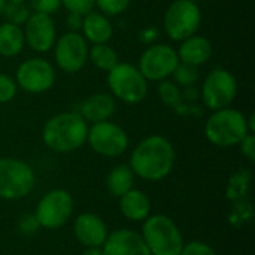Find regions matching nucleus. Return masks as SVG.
Instances as JSON below:
<instances>
[{
	"label": "nucleus",
	"mask_w": 255,
	"mask_h": 255,
	"mask_svg": "<svg viewBox=\"0 0 255 255\" xmlns=\"http://www.w3.org/2000/svg\"><path fill=\"white\" fill-rule=\"evenodd\" d=\"M118 208L121 215L133 223L145 221L152 211V205L148 194L137 188H131L126 194H123L120 197Z\"/></svg>",
	"instance_id": "f3484780"
},
{
	"label": "nucleus",
	"mask_w": 255,
	"mask_h": 255,
	"mask_svg": "<svg viewBox=\"0 0 255 255\" xmlns=\"http://www.w3.org/2000/svg\"><path fill=\"white\" fill-rule=\"evenodd\" d=\"M88 123L78 112H63L46 121L42 130L43 143L54 152L67 154L87 143Z\"/></svg>",
	"instance_id": "f03ea898"
},
{
	"label": "nucleus",
	"mask_w": 255,
	"mask_h": 255,
	"mask_svg": "<svg viewBox=\"0 0 255 255\" xmlns=\"http://www.w3.org/2000/svg\"><path fill=\"white\" fill-rule=\"evenodd\" d=\"M250 187H251V172L248 169H239L229 178L226 187V199L232 203L248 199Z\"/></svg>",
	"instance_id": "5701e85b"
},
{
	"label": "nucleus",
	"mask_w": 255,
	"mask_h": 255,
	"mask_svg": "<svg viewBox=\"0 0 255 255\" xmlns=\"http://www.w3.org/2000/svg\"><path fill=\"white\" fill-rule=\"evenodd\" d=\"M140 235L151 255H179L185 242L178 224L164 214L149 215L142 221Z\"/></svg>",
	"instance_id": "7ed1b4c3"
},
{
	"label": "nucleus",
	"mask_w": 255,
	"mask_h": 255,
	"mask_svg": "<svg viewBox=\"0 0 255 255\" xmlns=\"http://www.w3.org/2000/svg\"><path fill=\"white\" fill-rule=\"evenodd\" d=\"M16 96V82L4 75L0 73V103H7Z\"/></svg>",
	"instance_id": "7c9ffc66"
},
{
	"label": "nucleus",
	"mask_w": 255,
	"mask_h": 255,
	"mask_svg": "<svg viewBox=\"0 0 255 255\" xmlns=\"http://www.w3.org/2000/svg\"><path fill=\"white\" fill-rule=\"evenodd\" d=\"M108 85L112 94L130 105L142 102L148 94V81L130 63H118L108 72Z\"/></svg>",
	"instance_id": "0eeeda50"
},
{
	"label": "nucleus",
	"mask_w": 255,
	"mask_h": 255,
	"mask_svg": "<svg viewBox=\"0 0 255 255\" xmlns=\"http://www.w3.org/2000/svg\"><path fill=\"white\" fill-rule=\"evenodd\" d=\"M36 184L31 166L15 157H0V199L21 200L27 197Z\"/></svg>",
	"instance_id": "39448f33"
},
{
	"label": "nucleus",
	"mask_w": 255,
	"mask_h": 255,
	"mask_svg": "<svg viewBox=\"0 0 255 255\" xmlns=\"http://www.w3.org/2000/svg\"><path fill=\"white\" fill-rule=\"evenodd\" d=\"M108 233L109 230L106 223L94 212H82L73 223V235L84 248L103 247Z\"/></svg>",
	"instance_id": "dca6fc26"
},
{
	"label": "nucleus",
	"mask_w": 255,
	"mask_h": 255,
	"mask_svg": "<svg viewBox=\"0 0 255 255\" xmlns=\"http://www.w3.org/2000/svg\"><path fill=\"white\" fill-rule=\"evenodd\" d=\"M73 196L63 188H54L40 197L33 214L37 218L40 229L58 230L67 224L73 215Z\"/></svg>",
	"instance_id": "423d86ee"
},
{
	"label": "nucleus",
	"mask_w": 255,
	"mask_h": 255,
	"mask_svg": "<svg viewBox=\"0 0 255 255\" xmlns=\"http://www.w3.org/2000/svg\"><path fill=\"white\" fill-rule=\"evenodd\" d=\"M176 54L181 63H187L199 67L200 64L209 60L212 54V45L206 37L193 34L182 40V45L179 46Z\"/></svg>",
	"instance_id": "6ab92c4d"
},
{
	"label": "nucleus",
	"mask_w": 255,
	"mask_h": 255,
	"mask_svg": "<svg viewBox=\"0 0 255 255\" xmlns=\"http://www.w3.org/2000/svg\"><path fill=\"white\" fill-rule=\"evenodd\" d=\"M239 146H241V152L242 155L250 161V163H254L255 161V134L254 133H248L241 142H239Z\"/></svg>",
	"instance_id": "f704fd0d"
},
{
	"label": "nucleus",
	"mask_w": 255,
	"mask_h": 255,
	"mask_svg": "<svg viewBox=\"0 0 255 255\" xmlns=\"http://www.w3.org/2000/svg\"><path fill=\"white\" fill-rule=\"evenodd\" d=\"M134 173L130 169L128 164H118L114 169H111V172L106 176L105 185L108 193L112 197H121L123 194H126L128 190L134 188Z\"/></svg>",
	"instance_id": "412c9836"
},
{
	"label": "nucleus",
	"mask_w": 255,
	"mask_h": 255,
	"mask_svg": "<svg viewBox=\"0 0 255 255\" xmlns=\"http://www.w3.org/2000/svg\"><path fill=\"white\" fill-rule=\"evenodd\" d=\"M24 31L19 25L4 22L0 24V55L15 57L24 48Z\"/></svg>",
	"instance_id": "4be33fe9"
},
{
	"label": "nucleus",
	"mask_w": 255,
	"mask_h": 255,
	"mask_svg": "<svg viewBox=\"0 0 255 255\" xmlns=\"http://www.w3.org/2000/svg\"><path fill=\"white\" fill-rule=\"evenodd\" d=\"M82 255H105L102 247H91V248H85Z\"/></svg>",
	"instance_id": "58836bf2"
},
{
	"label": "nucleus",
	"mask_w": 255,
	"mask_h": 255,
	"mask_svg": "<svg viewBox=\"0 0 255 255\" xmlns=\"http://www.w3.org/2000/svg\"><path fill=\"white\" fill-rule=\"evenodd\" d=\"M16 227H18L19 233L24 235V236H31V235L37 233L39 229H40L34 214H24V215H21L18 218Z\"/></svg>",
	"instance_id": "c756f323"
},
{
	"label": "nucleus",
	"mask_w": 255,
	"mask_h": 255,
	"mask_svg": "<svg viewBox=\"0 0 255 255\" xmlns=\"http://www.w3.org/2000/svg\"><path fill=\"white\" fill-rule=\"evenodd\" d=\"M54 67L43 58H30L16 70V84L27 93H45L54 85Z\"/></svg>",
	"instance_id": "f8f14e48"
},
{
	"label": "nucleus",
	"mask_w": 255,
	"mask_h": 255,
	"mask_svg": "<svg viewBox=\"0 0 255 255\" xmlns=\"http://www.w3.org/2000/svg\"><path fill=\"white\" fill-rule=\"evenodd\" d=\"M1 13L7 19L6 22L15 24V25L25 24L28 16L31 15L28 7L25 6V3H15V1H6L1 9Z\"/></svg>",
	"instance_id": "a878e982"
},
{
	"label": "nucleus",
	"mask_w": 255,
	"mask_h": 255,
	"mask_svg": "<svg viewBox=\"0 0 255 255\" xmlns=\"http://www.w3.org/2000/svg\"><path fill=\"white\" fill-rule=\"evenodd\" d=\"M250 133L247 117L238 111L224 108L220 111H214V114L208 118L205 124V136L206 139L220 148H229L239 145V142Z\"/></svg>",
	"instance_id": "20e7f679"
},
{
	"label": "nucleus",
	"mask_w": 255,
	"mask_h": 255,
	"mask_svg": "<svg viewBox=\"0 0 255 255\" xmlns=\"http://www.w3.org/2000/svg\"><path fill=\"white\" fill-rule=\"evenodd\" d=\"M173 78H175V84L181 85V87H190L194 85L199 81V70L196 66L187 64V63H178L175 70H173Z\"/></svg>",
	"instance_id": "cd10ccee"
},
{
	"label": "nucleus",
	"mask_w": 255,
	"mask_h": 255,
	"mask_svg": "<svg viewBox=\"0 0 255 255\" xmlns=\"http://www.w3.org/2000/svg\"><path fill=\"white\" fill-rule=\"evenodd\" d=\"M179 115H203V111L200 109V106L193 105L190 102H181L178 106L173 108Z\"/></svg>",
	"instance_id": "c9c22d12"
},
{
	"label": "nucleus",
	"mask_w": 255,
	"mask_h": 255,
	"mask_svg": "<svg viewBox=\"0 0 255 255\" xmlns=\"http://www.w3.org/2000/svg\"><path fill=\"white\" fill-rule=\"evenodd\" d=\"M82 19H84L82 15L70 12L69 16H67V28L70 31H79L82 28Z\"/></svg>",
	"instance_id": "4c0bfd02"
},
{
	"label": "nucleus",
	"mask_w": 255,
	"mask_h": 255,
	"mask_svg": "<svg viewBox=\"0 0 255 255\" xmlns=\"http://www.w3.org/2000/svg\"><path fill=\"white\" fill-rule=\"evenodd\" d=\"M88 54H90V60L93 61V64L103 72H109L111 69H114L118 64L117 52L106 43L94 45Z\"/></svg>",
	"instance_id": "b1692460"
},
{
	"label": "nucleus",
	"mask_w": 255,
	"mask_h": 255,
	"mask_svg": "<svg viewBox=\"0 0 255 255\" xmlns=\"http://www.w3.org/2000/svg\"><path fill=\"white\" fill-rule=\"evenodd\" d=\"M202 12L193 0H175L164 15V30L172 40H184L200 27Z\"/></svg>",
	"instance_id": "6e6552de"
},
{
	"label": "nucleus",
	"mask_w": 255,
	"mask_h": 255,
	"mask_svg": "<svg viewBox=\"0 0 255 255\" xmlns=\"http://www.w3.org/2000/svg\"><path fill=\"white\" fill-rule=\"evenodd\" d=\"M30 3L34 12L46 13V15L54 13L61 6V0H30Z\"/></svg>",
	"instance_id": "72a5a7b5"
},
{
	"label": "nucleus",
	"mask_w": 255,
	"mask_h": 255,
	"mask_svg": "<svg viewBox=\"0 0 255 255\" xmlns=\"http://www.w3.org/2000/svg\"><path fill=\"white\" fill-rule=\"evenodd\" d=\"M176 161V154L172 142L160 134H152L140 140L130 155V169L134 176L158 182L167 178Z\"/></svg>",
	"instance_id": "f257e3e1"
},
{
	"label": "nucleus",
	"mask_w": 255,
	"mask_h": 255,
	"mask_svg": "<svg viewBox=\"0 0 255 255\" xmlns=\"http://www.w3.org/2000/svg\"><path fill=\"white\" fill-rule=\"evenodd\" d=\"M238 94V82L236 78L226 69L212 70L205 79L200 97L203 105L211 111H220L229 108Z\"/></svg>",
	"instance_id": "9d476101"
},
{
	"label": "nucleus",
	"mask_w": 255,
	"mask_h": 255,
	"mask_svg": "<svg viewBox=\"0 0 255 255\" xmlns=\"http://www.w3.org/2000/svg\"><path fill=\"white\" fill-rule=\"evenodd\" d=\"M6 1H15V3H24L25 0H6Z\"/></svg>",
	"instance_id": "a19ab883"
},
{
	"label": "nucleus",
	"mask_w": 255,
	"mask_h": 255,
	"mask_svg": "<svg viewBox=\"0 0 255 255\" xmlns=\"http://www.w3.org/2000/svg\"><path fill=\"white\" fill-rule=\"evenodd\" d=\"M158 94H160L161 102L166 106H169V108H175V106H178L182 102L181 90H179L178 84H175L172 81H167V79H161L160 81V84H158Z\"/></svg>",
	"instance_id": "bb28decb"
},
{
	"label": "nucleus",
	"mask_w": 255,
	"mask_h": 255,
	"mask_svg": "<svg viewBox=\"0 0 255 255\" xmlns=\"http://www.w3.org/2000/svg\"><path fill=\"white\" fill-rule=\"evenodd\" d=\"M179 255H218L217 251L208 245L206 242H200V241H193L184 245L182 251Z\"/></svg>",
	"instance_id": "2f4dec72"
},
{
	"label": "nucleus",
	"mask_w": 255,
	"mask_h": 255,
	"mask_svg": "<svg viewBox=\"0 0 255 255\" xmlns=\"http://www.w3.org/2000/svg\"><path fill=\"white\" fill-rule=\"evenodd\" d=\"M178 63V54L170 45L157 43L142 54L137 69L146 81H161L173 73Z\"/></svg>",
	"instance_id": "9b49d317"
},
{
	"label": "nucleus",
	"mask_w": 255,
	"mask_h": 255,
	"mask_svg": "<svg viewBox=\"0 0 255 255\" xmlns=\"http://www.w3.org/2000/svg\"><path fill=\"white\" fill-rule=\"evenodd\" d=\"M254 206L253 203L248 200V199H244V200H239V202H235L233 206L230 208L229 211V223L230 226L236 227V229H241V227H245L248 224H251V221L254 220Z\"/></svg>",
	"instance_id": "393cba45"
},
{
	"label": "nucleus",
	"mask_w": 255,
	"mask_h": 255,
	"mask_svg": "<svg viewBox=\"0 0 255 255\" xmlns=\"http://www.w3.org/2000/svg\"><path fill=\"white\" fill-rule=\"evenodd\" d=\"M4 3H6V0H0V13H1V9L4 6Z\"/></svg>",
	"instance_id": "ea45409f"
},
{
	"label": "nucleus",
	"mask_w": 255,
	"mask_h": 255,
	"mask_svg": "<svg viewBox=\"0 0 255 255\" xmlns=\"http://www.w3.org/2000/svg\"><path fill=\"white\" fill-rule=\"evenodd\" d=\"M181 97H182V102H196L199 97H200V90H197L194 85H190V87H184V90L181 91Z\"/></svg>",
	"instance_id": "e433bc0d"
},
{
	"label": "nucleus",
	"mask_w": 255,
	"mask_h": 255,
	"mask_svg": "<svg viewBox=\"0 0 255 255\" xmlns=\"http://www.w3.org/2000/svg\"><path fill=\"white\" fill-rule=\"evenodd\" d=\"M24 39L36 52H48L55 43V25L51 15L34 12L24 24Z\"/></svg>",
	"instance_id": "4468645a"
},
{
	"label": "nucleus",
	"mask_w": 255,
	"mask_h": 255,
	"mask_svg": "<svg viewBox=\"0 0 255 255\" xmlns=\"http://www.w3.org/2000/svg\"><path fill=\"white\" fill-rule=\"evenodd\" d=\"M102 250L105 255H151L142 235L131 229L109 232Z\"/></svg>",
	"instance_id": "2eb2a0df"
},
{
	"label": "nucleus",
	"mask_w": 255,
	"mask_h": 255,
	"mask_svg": "<svg viewBox=\"0 0 255 255\" xmlns=\"http://www.w3.org/2000/svg\"><path fill=\"white\" fill-rule=\"evenodd\" d=\"M87 142L91 149L108 158L120 157L128 148V136L123 127L111 121L96 123L88 128Z\"/></svg>",
	"instance_id": "1a4fd4ad"
},
{
	"label": "nucleus",
	"mask_w": 255,
	"mask_h": 255,
	"mask_svg": "<svg viewBox=\"0 0 255 255\" xmlns=\"http://www.w3.org/2000/svg\"><path fill=\"white\" fill-rule=\"evenodd\" d=\"M131 0H96V4L99 6V9L105 13V15H120L123 13Z\"/></svg>",
	"instance_id": "c85d7f7f"
},
{
	"label": "nucleus",
	"mask_w": 255,
	"mask_h": 255,
	"mask_svg": "<svg viewBox=\"0 0 255 255\" xmlns=\"http://www.w3.org/2000/svg\"><path fill=\"white\" fill-rule=\"evenodd\" d=\"M88 58L87 40L78 31L63 34L55 43V61L58 67L67 73L79 72Z\"/></svg>",
	"instance_id": "ddd939ff"
},
{
	"label": "nucleus",
	"mask_w": 255,
	"mask_h": 255,
	"mask_svg": "<svg viewBox=\"0 0 255 255\" xmlns=\"http://www.w3.org/2000/svg\"><path fill=\"white\" fill-rule=\"evenodd\" d=\"M115 112V100L108 93H96L79 106V115L91 124L108 121Z\"/></svg>",
	"instance_id": "a211bd4d"
},
{
	"label": "nucleus",
	"mask_w": 255,
	"mask_h": 255,
	"mask_svg": "<svg viewBox=\"0 0 255 255\" xmlns=\"http://www.w3.org/2000/svg\"><path fill=\"white\" fill-rule=\"evenodd\" d=\"M61 4H64L69 12H75L84 16L93 10L96 0H61Z\"/></svg>",
	"instance_id": "473e14b6"
},
{
	"label": "nucleus",
	"mask_w": 255,
	"mask_h": 255,
	"mask_svg": "<svg viewBox=\"0 0 255 255\" xmlns=\"http://www.w3.org/2000/svg\"><path fill=\"white\" fill-rule=\"evenodd\" d=\"M82 30H84L85 40H90L94 45L109 42L112 37V33H114L111 21L103 13L93 12V10L88 12L87 15H84Z\"/></svg>",
	"instance_id": "aec40b11"
}]
</instances>
